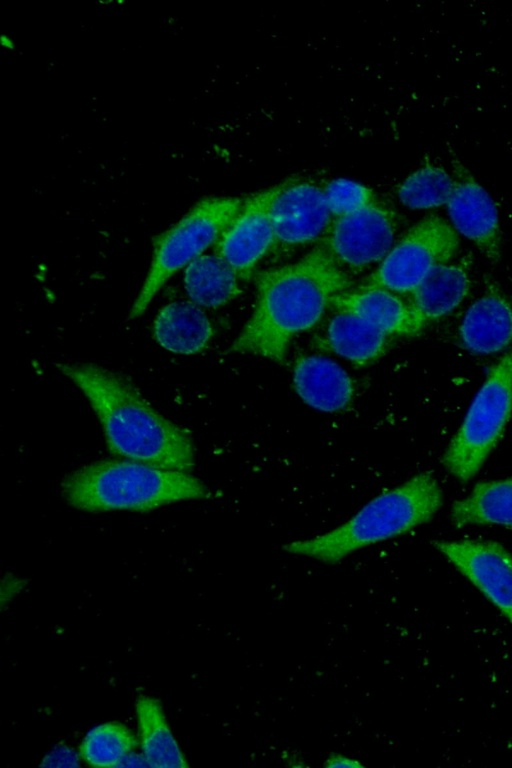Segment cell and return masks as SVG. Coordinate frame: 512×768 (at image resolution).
Returning a JSON list of instances; mask_svg holds the SVG:
<instances>
[{"instance_id":"obj_24","label":"cell","mask_w":512,"mask_h":768,"mask_svg":"<svg viewBox=\"0 0 512 768\" xmlns=\"http://www.w3.org/2000/svg\"><path fill=\"white\" fill-rule=\"evenodd\" d=\"M323 191L333 217L353 213L376 201L372 189L348 179L331 180Z\"/></svg>"},{"instance_id":"obj_5","label":"cell","mask_w":512,"mask_h":768,"mask_svg":"<svg viewBox=\"0 0 512 768\" xmlns=\"http://www.w3.org/2000/svg\"><path fill=\"white\" fill-rule=\"evenodd\" d=\"M243 201L236 197L203 199L156 238L150 268L129 318L141 316L167 280L216 245L237 216Z\"/></svg>"},{"instance_id":"obj_7","label":"cell","mask_w":512,"mask_h":768,"mask_svg":"<svg viewBox=\"0 0 512 768\" xmlns=\"http://www.w3.org/2000/svg\"><path fill=\"white\" fill-rule=\"evenodd\" d=\"M458 247L455 229L444 219L430 215L391 248L364 285L410 294L433 269L447 264Z\"/></svg>"},{"instance_id":"obj_25","label":"cell","mask_w":512,"mask_h":768,"mask_svg":"<svg viewBox=\"0 0 512 768\" xmlns=\"http://www.w3.org/2000/svg\"><path fill=\"white\" fill-rule=\"evenodd\" d=\"M79 754L66 745L55 746L42 760L40 766L46 767H77Z\"/></svg>"},{"instance_id":"obj_3","label":"cell","mask_w":512,"mask_h":768,"mask_svg":"<svg viewBox=\"0 0 512 768\" xmlns=\"http://www.w3.org/2000/svg\"><path fill=\"white\" fill-rule=\"evenodd\" d=\"M66 502L86 512H148L183 500L206 499L208 487L190 472L130 459L97 461L70 473L62 483Z\"/></svg>"},{"instance_id":"obj_19","label":"cell","mask_w":512,"mask_h":768,"mask_svg":"<svg viewBox=\"0 0 512 768\" xmlns=\"http://www.w3.org/2000/svg\"><path fill=\"white\" fill-rule=\"evenodd\" d=\"M135 708L140 747L149 766L188 768L187 759L170 729L161 702L141 694L136 699Z\"/></svg>"},{"instance_id":"obj_8","label":"cell","mask_w":512,"mask_h":768,"mask_svg":"<svg viewBox=\"0 0 512 768\" xmlns=\"http://www.w3.org/2000/svg\"><path fill=\"white\" fill-rule=\"evenodd\" d=\"M396 228L394 211L375 201L353 213L334 217L324 233L323 248L341 266L363 268L388 254Z\"/></svg>"},{"instance_id":"obj_28","label":"cell","mask_w":512,"mask_h":768,"mask_svg":"<svg viewBox=\"0 0 512 768\" xmlns=\"http://www.w3.org/2000/svg\"><path fill=\"white\" fill-rule=\"evenodd\" d=\"M138 767V766H149L147 760L145 759L144 755L135 754L134 752L129 754L120 764L119 767Z\"/></svg>"},{"instance_id":"obj_18","label":"cell","mask_w":512,"mask_h":768,"mask_svg":"<svg viewBox=\"0 0 512 768\" xmlns=\"http://www.w3.org/2000/svg\"><path fill=\"white\" fill-rule=\"evenodd\" d=\"M470 279L464 267L443 264L433 269L410 293V306L425 327L453 311L467 296Z\"/></svg>"},{"instance_id":"obj_11","label":"cell","mask_w":512,"mask_h":768,"mask_svg":"<svg viewBox=\"0 0 512 768\" xmlns=\"http://www.w3.org/2000/svg\"><path fill=\"white\" fill-rule=\"evenodd\" d=\"M454 188L447 210L455 231L472 241L493 263L501 257L496 205L488 192L457 159L452 160Z\"/></svg>"},{"instance_id":"obj_20","label":"cell","mask_w":512,"mask_h":768,"mask_svg":"<svg viewBox=\"0 0 512 768\" xmlns=\"http://www.w3.org/2000/svg\"><path fill=\"white\" fill-rule=\"evenodd\" d=\"M238 278L235 270L220 256L201 255L186 267L184 285L193 303L218 308L240 294Z\"/></svg>"},{"instance_id":"obj_1","label":"cell","mask_w":512,"mask_h":768,"mask_svg":"<svg viewBox=\"0 0 512 768\" xmlns=\"http://www.w3.org/2000/svg\"><path fill=\"white\" fill-rule=\"evenodd\" d=\"M350 279L323 248L256 277L254 310L231 350L282 363L293 338L315 326Z\"/></svg>"},{"instance_id":"obj_6","label":"cell","mask_w":512,"mask_h":768,"mask_svg":"<svg viewBox=\"0 0 512 768\" xmlns=\"http://www.w3.org/2000/svg\"><path fill=\"white\" fill-rule=\"evenodd\" d=\"M512 413V353L494 364L442 457L461 481L472 478L500 440Z\"/></svg>"},{"instance_id":"obj_14","label":"cell","mask_w":512,"mask_h":768,"mask_svg":"<svg viewBox=\"0 0 512 768\" xmlns=\"http://www.w3.org/2000/svg\"><path fill=\"white\" fill-rule=\"evenodd\" d=\"M331 305L337 311L359 316L390 336H413L424 328L409 303L380 287L364 285L344 291L334 297Z\"/></svg>"},{"instance_id":"obj_15","label":"cell","mask_w":512,"mask_h":768,"mask_svg":"<svg viewBox=\"0 0 512 768\" xmlns=\"http://www.w3.org/2000/svg\"><path fill=\"white\" fill-rule=\"evenodd\" d=\"M459 336L466 349L477 354H492L512 341V307L494 286L475 301L464 315Z\"/></svg>"},{"instance_id":"obj_4","label":"cell","mask_w":512,"mask_h":768,"mask_svg":"<svg viewBox=\"0 0 512 768\" xmlns=\"http://www.w3.org/2000/svg\"><path fill=\"white\" fill-rule=\"evenodd\" d=\"M442 501L438 482L423 472L377 496L336 529L290 542L283 548L292 554L336 563L354 551L403 535L427 522Z\"/></svg>"},{"instance_id":"obj_22","label":"cell","mask_w":512,"mask_h":768,"mask_svg":"<svg viewBox=\"0 0 512 768\" xmlns=\"http://www.w3.org/2000/svg\"><path fill=\"white\" fill-rule=\"evenodd\" d=\"M140 745L124 723L108 721L91 728L78 748L80 759L92 767H119Z\"/></svg>"},{"instance_id":"obj_23","label":"cell","mask_w":512,"mask_h":768,"mask_svg":"<svg viewBox=\"0 0 512 768\" xmlns=\"http://www.w3.org/2000/svg\"><path fill=\"white\" fill-rule=\"evenodd\" d=\"M453 177L443 168L426 163L410 174L398 188L401 203L411 209H429L448 203Z\"/></svg>"},{"instance_id":"obj_10","label":"cell","mask_w":512,"mask_h":768,"mask_svg":"<svg viewBox=\"0 0 512 768\" xmlns=\"http://www.w3.org/2000/svg\"><path fill=\"white\" fill-rule=\"evenodd\" d=\"M277 186L256 193L242 207L220 237L215 254L224 259L239 278L247 279L257 263L276 244L271 205Z\"/></svg>"},{"instance_id":"obj_12","label":"cell","mask_w":512,"mask_h":768,"mask_svg":"<svg viewBox=\"0 0 512 768\" xmlns=\"http://www.w3.org/2000/svg\"><path fill=\"white\" fill-rule=\"evenodd\" d=\"M332 217L322 186L302 179L277 185L271 205L276 243H309L325 233Z\"/></svg>"},{"instance_id":"obj_26","label":"cell","mask_w":512,"mask_h":768,"mask_svg":"<svg viewBox=\"0 0 512 768\" xmlns=\"http://www.w3.org/2000/svg\"><path fill=\"white\" fill-rule=\"evenodd\" d=\"M25 585V581L19 578L8 576L2 582L1 604L10 601Z\"/></svg>"},{"instance_id":"obj_9","label":"cell","mask_w":512,"mask_h":768,"mask_svg":"<svg viewBox=\"0 0 512 768\" xmlns=\"http://www.w3.org/2000/svg\"><path fill=\"white\" fill-rule=\"evenodd\" d=\"M433 546L512 624V554L504 546L479 540Z\"/></svg>"},{"instance_id":"obj_16","label":"cell","mask_w":512,"mask_h":768,"mask_svg":"<svg viewBox=\"0 0 512 768\" xmlns=\"http://www.w3.org/2000/svg\"><path fill=\"white\" fill-rule=\"evenodd\" d=\"M391 337L355 314L337 311L319 345L357 366H367L387 352Z\"/></svg>"},{"instance_id":"obj_21","label":"cell","mask_w":512,"mask_h":768,"mask_svg":"<svg viewBox=\"0 0 512 768\" xmlns=\"http://www.w3.org/2000/svg\"><path fill=\"white\" fill-rule=\"evenodd\" d=\"M450 516L458 527L498 525L512 529V477L478 483L467 497L454 502Z\"/></svg>"},{"instance_id":"obj_13","label":"cell","mask_w":512,"mask_h":768,"mask_svg":"<svg viewBox=\"0 0 512 768\" xmlns=\"http://www.w3.org/2000/svg\"><path fill=\"white\" fill-rule=\"evenodd\" d=\"M293 383L306 404L324 412L345 410L355 394V384L348 373L337 363L318 355H304L295 360Z\"/></svg>"},{"instance_id":"obj_27","label":"cell","mask_w":512,"mask_h":768,"mask_svg":"<svg viewBox=\"0 0 512 768\" xmlns=\"http://www.w3.org/2000/svg\"><path fill=\"white\" fill-rule=\"evenodd\" d=\"M324 767L363 768V764L354 758L347 757L340 753L331 752L324 762Z\"/></svg>"},{"instance_id":"obj_2","label":"cell","mask_w":512,"mask_h":768,"mask_svg":"<svg viewBox=\"0 0 512 768\" xmlns=\"http://www.w3.org/2000/svg\"><path fill=\"white\" fill-rule=\"evenodd\" d=\"M57 367L87 398L113 455L191 472L195 453L189 431L156 411L127 378L94 364Z\"/></svg>"},{"instance_id":"obj_17","label":"cell","mask_w":512,"mask_h":768,"mask_svg":"<svg viewBox=\"0 0 512 768\" xmlns=\"http://www.w3.org/2000/svg\"><path fill=\"white\" fill-rule=\"evenodd\" d=\"M153 334L166 350L190 355L208 346L214 329L200 306L192 301H174L158 312Z\"/></svg>"}]
</instances>
